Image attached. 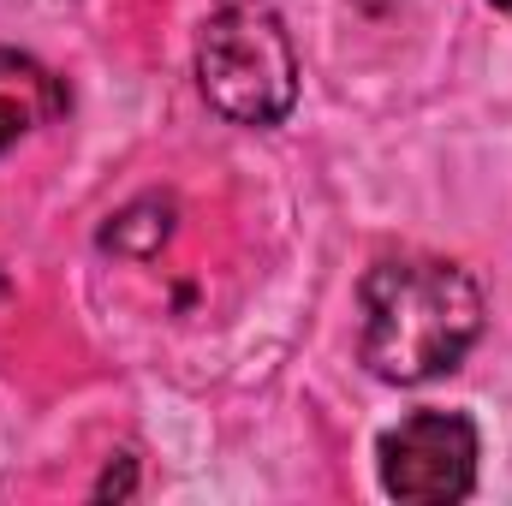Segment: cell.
Listing matches in <instances>:
<instances>
[{
	"label": "cell",
	"mask_w": 512,
	"mask_h": 506,
	"mask_svg": "<svg viewBox=\"0 0 512 506\" xmlns=\"http://www.w3.org/2000/svg\"><path fill=\"white\" fill-rule=\"evenodd\" d=\"M483 334V292L459 262L441 256H393L364 274L358 352L370 376L417 387L465 364Z\"/></svg>",
	"instance_id": "6da1fadb"
},
{
	"label": "cell",
	"mask_w": 512,
	"mask_h": 506,
	"mask_svg": "<svg viewBox=\"0 0 512 506\" xmlns=\"http://www.w3.org/2000/svg\"><path fill=\"white\" fill-rule=\"evenodd\" d=\"M197 90L233 126H280L298 102V54L268 6H221L197 30Z\"/></svg>",
	"instance_id": "7a4b0ae2"
},
{
	"label": "cell",
	"mask_w": 512,
	"mask_h": 506,
	"mask_svg": "<svg viewBox=\"0 0 512 506\" xmlns=\"http://www.w3.org/2000/svg\"><path fill=\"white\" fill-rule=\"evenodd\" d=\"M382 489L405 506H453L477 489V423L459 411H411L376 447Z\"/></svg>",
	"instance_id": "3957f363"
},
{
	"label": "cell",
	"mask_w": 512,
	"mask_h": 506,
	"mask_svg": "<svg viewBox=\"0 0 512 506\" xmlns=\"http://www.w3.org/2000/svg\"><path fill=\"white\" fill-rule=\"evenodd\" d=\"M60 84L36 66V60H24V54H0V155L24 137L30 126H42L48 114H60Z\"/></svg>",
	"instance_id": "277c9868"
},
{
	"label": "cell",
	"mask_w": 512,
	"mask_h": 506,
	"mask_svg": "<svg viewBox=\"0 0 512 506\" xmlns=\"http://www.w3.org/2000/svg\"><path fill=\"white\" fill-rule=\"evenodd\" d=\"M173 239V203L167 197H137V203H126L108 227H102V251L114 256H155L161 245Z\"/></svg>",
	"instance_id": "5b68a950"
},
{
	"label": "cell",
	"mask_w": 512,
	"mask_h": 506,
	"mask_svg": "<svg viewBox=\"0 0 512 506\" xmlns=\"http://www.w3.org/2000/svg\"><path fill=\"white\" fill-rule=\"evenodd\" d=\"M131 489H137V465H131V453H120V459L102 471V483H96V501H126Z\"/></svg>",
	"instance_id": "8992f818"
},
{
	"label": "cell",
	"mask_w": 512,
	"mask_h": 506,
	"mask_svg": "<svg viewBox=\"0 0 512 506\" xmlns=\"http://www.w3.org/2000/svg\"><path fill=\"white\" fill-rule=\"evenodd\" d=\"M495 6H501V12H512V0H495Z\"/></svg>",
	"instance_id": "52a82bcc"
}]
</instances>
